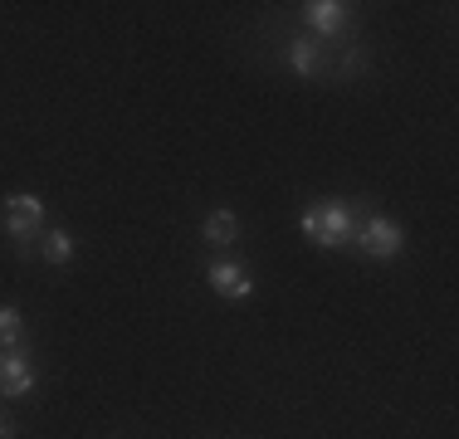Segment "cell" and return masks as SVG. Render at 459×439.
Returning a JSON list of instances; mask_svg holds the SVG:
<instances>
[{
    "instance_id": "11",
    "label": "cell",
    "mask_w": 459,
    "mask_h": 439,
    "mask_svg": "<svg viewBox=\"0 0 459 439\" xmlns=\"http://www.w3.org/2000/svg\"><path fill=\"white\" fill-rule=\"evenodd\" d=\"M362 69H367V54L362 49H347L342 54V73H362Z\"/></svg>"
},
{
    "instance_id": "12",
    "label": "cell",
    "mask_w": 459,
    "mask_h": 439,
    "mask_svg": "<svg viewBox=\"0 0 459 439\" xmlns=\"http://www.w3.org/2000/svg\"><path fill=\"white\" fill-rule=\"evenodd\" d=\"M0 439H15V420H10L5 410H0Z\"/></svg>"
},
{
    "instance_id": "8",
    "label": "cell",
    "mask_w": 459,
    "mask_h": 439,
    "mask_svg": "<svg viewBox=\"0 0 459 439\" xmlns=\"http://www.w3.org/2000/svg\"><path fill=\"white\" fill-rule=\"evenodd\" d=\"M239 235H245V225H239V215H235V211H211V215H205V225H201V239H205L211 249L235 245Z\"/></svg>"
},
{
    "instance_id": "2",
    "label": "cell",
    "mask_w": 459,
    "mask_h": 439,
    "mask_svg": "<svg viewBox=\"0 0 459 439\" xmlns=\"http://www.w3.org/2000/svg\"><path fill=\"white\" fill-rule=\"evenodd\" d=\"M45 201H39L35 191H15L5 195V239L15 245V254H30L35 249V239L45 235Z\"/></svg>"
},
{
    "instance_id": "10",
    "label": "cell",
    "mask_w": 459,
    "mask_h": 439,
    "mask_svg": "<svg viewBox=\"0 0 459 439\" xmlns=\"http://www.w3.org/2000/svg\"><path fill=\"white\" fill-rule=\"evenodd\" d=\"M5 347H25V317L15 303H0V351Z\"/></svg>"
},
{
    "instance_id": "3",
    "label": "cell",
    "mask_w": 459,
    "mask_h": 439,
    "mask_svg": "<svg viewBox=\"0 0 459 439\" xmlns=\"http://www.w3.org/2000/svg\"><path fill=\"white\" fill-rule=\"evenodd\" d=\"M352 245L362 249L367 259H401V249H406V229H401L396 220H386V215H367L362 225H357Z\"/></svg>"
},
{
    "instance_id": "6",
    "label": "cell",
    "mask_w": 459,
    "mask_h": 439,
    "mask_svg": "<svg viewBox=\"0 0 459 439\" xmlns=\"http://www.w3.org/2000/svg\"><path fill=\"white\" fill-rule=\"evenodd\" d=\"M205 283H211L221 298H235V303L255 293V273H249L239 259H215L211 269H205Z\"/></svg>"
},
{
    "instance_id": "7",
    "label": "cell",
    "mask_w": 459,
    "mask_h": 439,
    "mask_svg": "<svg viewBox=\"0 0 459 439\" xmlns=\"http://www.w3.org/2000/svg\"><path fill=\"white\" fill-rule=\"evenodd\" d=\"M289 64H293L299 79H323V73H327V54H323V44L313 35H299L289 44Z\"/></svg>"
},
{
    "instance_id": "4",
    "label": "cell",
    "mask_w": 459,
    "mask_h": 439,
    "mask_svg": "<svg viewBox=\"0 0 459 439\" xmlns=\"http://www.w3.org/2000/svg\"><path fill=\"white\" fill-rule=\"evenodd\" d=\"M35 391V351L25 347H5L0 351V395L15 400V395H30Z\"/></svg>"
},
{
    "instance_id": "5",
    "label": "cell",
    "mask_w": 459,
    "mask_h": 439,
    "mask_svg": "<svg viewBox=\"0 0 459 439\" xmlns=\"http://www.w3.org/2000/svg\"><path fill=\"white\" fill-rule=\"evenodd\" d=\"M303 20H308L313 39H337L347 35V25H352V5H342V0H313V5H303Z\"/></svg>"
},
{
    "instance_id": "1",
    "label": "cell",
    "mask_w": 459,
    "mask_h": 439,
    "mask_svg": "<svg viewBox=\"0 0 459 439\" xmlns=\"http://www.w3.org/2000/svg\"><path fill=\"white\" fill-rule=\"evenodd\" d=\"M362 220H367V201H313V205H303L299 229H303L308 245H318V249L333 254V249L352 245V235H357Z\"/></svg>"
},
{
    "instance_id": "9",
    "label": "cell",
    "mask_w": 459,
    "mask_h": 439,
    "mask_svg": "<svg viewBox=\"0 0 459 439\" xmlns=\"http://www.w3.org/2000/svg\"><path fill=\"white\" fill-rule=\"evenodd\" d=\"M74 254H79V239H74L64 225H49L45 235H39V259L45 263H69Z\"/></svg>"
}]
</instances>
